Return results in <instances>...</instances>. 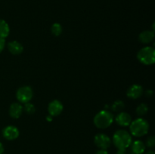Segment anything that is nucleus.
I'll use <instances>...</instances> for the list:
<instances>
[{"instance_id":"nucleus-1","label":"nucleus","mask_w":155,"mask_h":154,"mask_svg":"<svg viewBox=\"0 0 155 154\" xmlns=\"http://www.w3.org/2000/svg\"><path fill=\"white\" fill-rule=\"evenodd\" d=\"M113 143L118 149H126L132 143L131 134L125 130H118L114 134Z\"/></svg>"},{"instance_id":"nucleus-2","label":"nucleus","mask_w":155,"mask_h":154,"mask_svg":"<svg viewBox=\"0 0 155 154\" xmlns=\"http://www.w3.org/2000/svg\"><path fill=\"white\" fill-rule=\"evenodd\" d=\"M130 132L135 137H142L148 133L149 129V124L142 118L135 119L130 123Z\"/></svg>"},{"instance_id":"nucleus-3","label":"nucleus","mask_w":155,"mask_h":154,"mask_svg":"<svg viewBox=\"0 0 155 154\" xmlns=\"http://www.w3.org/2000/svg\"><path fill=\"white\" fill-rule=\"evenodd\" d=\"M114 121V116L107 110H101L96 114L94 118V124L98 128H107Z\"/></svg>"},{"instance_id":"nucleus-4","label":"nucleus","mask_w":155,"mask_h":154,"mask_svg":"<svg viewBox=\"0 0 155 154\" xmlns=\"http://www.w3.org/2000/svg\"><path fill=\"white\" fill-rule=\"evenodd\" d=\"M137 58L145 65L153 64L155 61V50L153 47L147 46L142 48L137 54Z\"/></svg>"},{"instance_id":"nucleus-5","label":"nucleus","mask_w":155,"mask_h":154,"mask_svg":"<svg viewBox=\"0 0 155 154\" xmlns=\"http://www.w3.org/2000/svg\"><path fill=\"white\" fill-rule=\"evenodd\" d=\"M33 90L30 86H23L21 87L16 93L17 99L22 104L30 102L33 98Z\"/></svg>"},{"instance_id":"nucleus-6","label":"nucleus","mask_w":155,"mask_h":154,"mask_svg":"<svg viewBox=\"0 0 155 154\" xmlns=\"http://www.w3.org/2000/svg\"><path fill=\"white\" fill-rule=\"evenodd\" d=\"M94 142L99 149H107V148L110 147V144H111V140L110 137L107 134H102V133H100V134L95 135V138H94Z\"/></svg>"},{"instance_id":"nucleus-7","label":"nucleus","mask_w":155,"mask_h":154,"mask_svg":"<svg viewBox=\"0 0 155 154\" xmlns=\"http://www.w3.org/2000/svg\"><path fill=\"white\" fill-rule=\"evenodd\" d=\"M2 135L8 140H15L19 136V130L13 125H8L2 130Z\"/></svg>"},{"instance_id":"nucleus-8","label":"nucleus","mask_w":155,"mask_h":154,"mask_svg":"<svg viewBox=\"0 0 155 154\" xmlns=\"http://www.w3.org/2000/svg\"><path fill=\"white\" fill-rule=\"evenodd\" d=\"M48 110L50 116H57L63 111V104L58 100H54L48 104Z\"/></svg>"},{"instance_id":"nucleus-9","label":"nucleus","mask_w":155,"mask_h":154,"mask_svg":"<svg viewBox=\"0 0 155 154\" xmlns=\"http://www.w3.org/2000/svg\"><path fill=\"white\" fill-rule=\"evenodd\" d=\"M143 93V88L139 85H133L127 91V96L131 99H137L140 98Z\"/></svg>"},{"instance_id":"nucleus-10","label":"nucleus","mask_w":155,"mask_h":154,"mask_svg":"<svg viewBox=\"0 0 155 154\" xmlns=\"http://www.w3.org/2000/svg\"><path fill=\"white\" fill-rule=\"evenodd\" d=\"M116 122L121 126H128L132 122V117L129 113L121 112L116 116Z\"/></svg>"},{"instance_id":"nucleus-11","label":"nucleus","mask_w":155,"mask_h":154,"mask_svg":"<svg viewBox=\"0 0 155 154\" xmlns=\"http://www.w3.org/2000/svg\"><path fill=\"white\" fill-rule=\"evenodd\" d=\"M23 113V107L19 103H13L9 108V115L14 119H18Z\"/></svg>"},{"instance_id":"nucleus-12","label":"nucleus","mask_w":155,"mask_h":154,"mask_svg":"<svg viewBox=\"0 0 155 154\" xmlns=\"http://www.w3.org/2000/svg\"><path fill=\"white\" fill-rule=\"evenodd\" d=\"M131 149L132 152L134 154H142L145 150V143H144L142 140H136L133 143H131Z\"/></svg>"},{"instance_id":"nucleus-13","label":"nucleus","mask_w":155,"mask_h":154,"mask_svg":"<svg viewBox=\"0 0 155 154\" xmlns=\"http://www.w3.org/2000/svg\"><path fill=\"white\" fill-rule=\"evenodd\" d=\"M8 48L12 54H20L22 53L24 47L18 41H12L8 44Z\"/></svg>"},{"instance_id":"nucleus-14","label":"nucleus","mask_w":155,"mask_h":154,"mask_svg":"<svg viewBox=\"0 0 155 154\" xmlns=\"http://www.w3.org/2000/svg\"><path fill=\"white\" fill-rule=\"evenodd\" d=\"M154 38V31L151 30H145V31L142 32L139 35V40L142 43L148 44L152 42Z\"/></svg>"},{"instance_id":"nucleus-15","label":"nucleus","mask_w":155,"mask_h":154,"mask_svg":"<svg viewBox=\"0 0 155 154\" xmlns=\"http://www.w3.org/2000/svg\"><path fill=\"white\" fill-rule=\"evenodd\" d=\"M9 33H10V28L8 24L5 21L0 19V37L5 39L8 36Z\"/></svg>"},{"instance_id":"nucleus-16","label":"nucleus","mask_w":155,"mask_h":154,"mask_svg":"<svg viewBox=\"0 0 155 154\" xmlns=\"http://www.w3.org/2000/svg\"><path fill=\"white\" fill-rule=\"evenodd\" d=\"M148 107L145 104H141L136 108V113H137L139 116H144V115H145L148 113Z\"/></svg>"},{"instance_id":"nucleus-17","label":"nucleus","mask_w":155,"mask_h":154,"mask_svg":"<svg viewBox=\"0 0 155 154\" xmlns=\"http://www.w3.org/2000/svg\"><path fill=\"white\" fill-rule=\"evenodd\" d=\"M51 33L54 35L55 36H60L61 33H62V27L61 24H58V23H55L52 25L51 27Z\"/></svg>"},{"instance_id":"nucleus-18","label":"nucleus","mask_w":155,"mask_h":154,"mask_svg":"<svg viewBox=\"0 0 155 154\" xmlns=\"http://www.w3.org/2000/svg\"><path fill=\"white\" fill-rule=\"evenodd\" d=\"M124 106L125 104L122 101H117L112 105V110L114 112H119L124 108Z\"/></svg>"},{"instance_id":"nucleus-19","label":"nucleus","mask_w":155,"mask_h":154,"mask_svg":"<svg viewBox=\"0 0 155 154\" xmlns=\"http://www.w3.org/2000/svg\"><path fill=\"white\" fill-rule=\"evenodd\" d=\"M24 110H25L27 113H29V114H33V113H34L35 111H36V109H35V107L33 104L28 102L25 104V106H24Z\"/></svg>"},{"instance_id":"nucleus-20","label":"nucleus","mask_w":155,"mask_h":154,"mask_svg":"<svg viewBox=\"0 0 155 154\" xmlns=\"http://www.w3.org/2000/svg\"><path fill=\"white\" fill-rule=\"evenodd\" d=\"M155 145V138L154 136H151V137H148L146 140V144L145 146H147L148 147L153 148Z\"/></svg>"},{"instance_id":"nucleus-21","label":"nucleus","mask_w":155,"mask_h":154,"mask_svg":"<svg viewBox=\"0 0 155 154\" xmlns=\"http://www.w3.org/2000/svg\"><path fill=\"white\" fill-rule=\"evenodd\" d=\"M5 45V39L0 37V53L3 51Z\"/></svg>"},{"instance_id":"nucleus-22","label":"nucleus","mask_w":155,"mask_h":154,"mask_svg":"<svg viewBox=\"0 0 155 154\" xmlns=\"http://www.w3.org/2000/svg\"><path fill=\"white\" fill-rule=\"evenodd\" d=\"M95 154H108V152H107L106 149H98V151L96 152Z\"/></svg>"},{"instance_id":"nucleus-23","label":"nucleus","mask_w":155,"mask_h":154,"mask_svg":"<svg viewBox=\"0 0 155 154\" xmlns=\"http://www.w3.org/2000/svg\"><path fill=\"white\" fill-rule=\"evenodd\" d=\"M116 154H127L126 149H118Z\"/></svg>"},{"instance_id":"nucleus-24","label":"nucleus","mask_w":155,"mask_h":154,"mask_svg":"<svg viewBox=\"0 0 155 154\" xmlns=\"http://www.w3.org/2000/svg\"><path fill=\"white\" fill-rule=\"evenodd\" d=\"M3 152H4V146L2 143L0 142V154H2Z\"/></svg>"},{"instance_id":"nucleus-25","label":"nucleus","mask_w":155,"mask_h":154,"mask_svg":"<svg viewBox=\"0 0 155 154\" xmlns=\"http://www.w3.org/2000/svg\"><path fill=\"white\" fill-rule=\"evenodd\" d=\"M146 95L147 96H151V95H152V91H151V90L147 91Z\"/></svg>"},{"instance_id":"nucleus-26","label":"nucleus","mask_w":155,"mask_h":154,"mask_svg":"<svg viewBox=\"0 0 155 154\" xmlns=\"http://www.w3.org/2000/svg\"><path fill=\"white\" fill-rule=\"evenodd\" d=\"M145 154H155V152L153 150H148Z\"/></svg>"},{"instance_id":"nucleus-27","label":"nucleus","mask_w":155,"mask_h":154,"mask_svg":"<svg viewBox=\"0 0 155 154\" xmlns=\"http://www.w3.org/2000/svg\"><path fill=\"white\" fill-rule=\"evenodd\" d=\"M47 120L48 121H51V119H52V116H47Z\"/></svg>"},{"instance_id":"nucleus-28","label":"nucleus","mask_w":155,"mask_h":154,"mask_svg":"<svg viewBox=\"0 0 155 154\" xmlns=\"http://www.w3.org/2000/svg\"><path fill=\"white\" fill-rule=\"evenodd\" d=\"M131 154H134V153H133V152H132V153Z\"/></svg>"},{"instance_id":"nucleus-29","label":"nucleus","mask_w":155,"mask_h":154,"mask_svg":"<svg viewBox=\"0 0 155 154\" xmlns=\"http://www.w3.org/2000/svg\"><path fill=\"white\" fill-rule=\"evenodd\" d=\"M2 154H4V153H2Z\"/></svg>"}]
</instances>
